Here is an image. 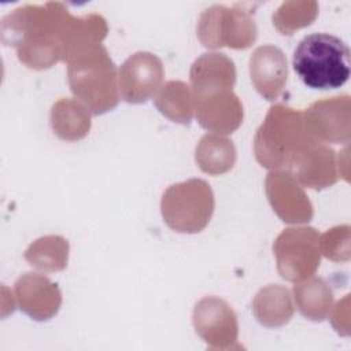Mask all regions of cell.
Returning <instances> with one entry per match:
<instances>
[{
  "label": "cell",
  "instance_id": "3957f363",
  "mask_svg": "<svg viewBox=\"0 0 351 351\" xmlns=\"http://www.w3.org/2000/svg\"><path fill=\"white\" fill-rule=\"evenodd\" d=\"M115 66L99 44L70 58L69 81L74 95L85 101L93 114H103L118 103Z\"/></svg>",
  "mask_w": 351,
  "mask_h": 351
},
{
  "label": "cell",
  "instance_id": "ba28073f",
  "mask_svg": "<svg viewBox=\"0 0 351 351\" xmlns=\"http://www.w3.org/2000/svg\"><path fill=\"white\" fill-rule=\"evenodd\" d=\"M306 123L319 141H350V97L347 95L314 103L304 114Z\"/></svg>",
  "mask_w": 351,
  "mask_h": 351
},
{
  "label": "cell",
  "instance_id": "9a60e30c",
  "mask_svg": "<svg viewBox=\"0 0 351 351\" xmlns=\"http://www.w3.org/2000/svg\"><path fill=\"white\" fill-rule=\"evenodd\" d=\"M191 99L188 85L180 81H170L162 88L155 101L162 114L174 122L188 123L193 112Z\"/></svg>",
  "mask_w": 351,
  "mask_h": 351
},
{
  "label": "cell",
  "instance_id": "d6986e66",
  "mask_svg": "<svg viewBox=\"0 0 351 351\" xmlns=\"http://www.w3.org/2000/svg\"><path fill=\"white\" fill-rule=\"evenodd\" d=\"M322 254L332 261L350 259V226L341 225L328 230L319 240Z\"/></svg>",
  "mask_w": 351,
  "mask_h": 351
},
{
  "label": "cell",
  "instance_id": "7a4b0ae2",
  "mask_svg": "<svg viewBox=\"0 0 351 351\" xmlns=\"http://www.w3.org/2000/svg\"><path fill=\"white\" fill-rule=\"evenodd\" d=\"M321 141L310 132L304 115L292 108L271 107L255 138L256 158L265 167L291 165Z\"/></svg>",
  "mask_w": 351,
  "mask_h": 351
},
{
  "label": "cell",
  "instance_id": "7c38bea8",
  "mask_svg": "<svg viewBox=\"0 0 351 351\" xmlns=\"http://www.w3.org/2000/svg\"><path fill=\"white\" fill-rule=\"evenodd\" d=\"M291 166L299 181L310 188H328L337 180L335 151L328 147H311L299 155Z\"/></svg>",
  "mask_w": 351,
  "mask_h": 351
},
{
  "label": "cell",
  "instance_id": "30bf717a",
  "mask_svg": "<svg viewBox=\"0 0 351 351\" xmlns=\"http://www.w3.org/2000/svg\"><path fill=\"white\" fill-rule=\"evenodd\" d=\"M197 118L203 128L218 133H232L241 122L243 108L229 90L196 96Z\"/></svg>",
  "mask_w": 351,
  "mask_h": 351
},
{
  "label": "cell",
  "instance_id": "52a82bcc",
  "mask_svg": "<svg viewBox=\"0 0 351 351\" xmlns=\"http://www.w3.org/2000/svg\"><path fill=\"white\" fill-rule=\"evenodd\" d=\"M162 78L163 67L159 58L149 52H137L121 66V95L128 103H143L156 92Z\"/></svg>",
  "mask_w": 351,
  "mask_h": 351
},
{
  "label": "cell",
  "instance_id": "5b68a950",
  "mask_svg": "<svg viewBox=\"0 0 351 351\" xmlns=\"http://www.w3.org/2000/svg\"><path fill=\"white\" fill-rule=\"evenodd\" d=\"M199 37L203 45L217 48L228 45L232 48H247L256 38L254 21L244 12L223 5H213L200 15Z\"/></svg>",
  "mask_w": 351,
  "mask_h": 351
},
{
  "label": "cell",
  "instance_id": "2e32d148",
  "mask_svg": "<svg viewBox=\"0 0 351 351\" xmlns=\"http://www.w3.org/2000/svg\"><path fill=\"white\" fill-rule=\"evenodd\" d=\"M51 117L67 118L69 121L53 128L55 133L64 140L82 138L90 126V117L85 107L75 100L63 99L52 107Z\"/></svg>",
  "mask_w": 351,
  "mask_h": 351
},
{
  "label": "cell",
  "instance_id": "4fadbf2b",
  "mask_svg": "<svg viewBox=\"0 0 351 351\" xmlns=\"http://www.w3.org/2000/svg\"><path fill=\"white\" fill-rule=\"evenodd\" d=\"M298 308L310 319L322 321L328 317L333 293L322 278H313L307 282L295 285L293 288Z\"/></svg>",
  "mask_w": 351,
  "mask_h": 351
},
{
  "label": "cell",
  "instance_id": "8fae6325",
  "mask_svg": "<svg viewBox=\"0 0 351 351\" xmlns=\"http://www.w3.org/2000/svg\"><path fill=\"white\" fill-rule=\"evenodd\" d=\"M191 80L196 96L229 90L236 81L234 64L223 53H204L193 63Z\"/></svg>",
  "mask_w": 351,
  "mask_h": 351
},
{
  "label": "cell",
  "instance_id": "9c48e42d",
  "mask_svg": "<svg viewBox=\"0 0 351 351\" xmlns=\"http://www.w3.org/2000/svg\"><path fill=\"white\" fill-rule=\"evenodd\" d=\"M250 71L258 92L267 100H274L287 82V59L277 47L263 45L251 56Z\"/></svg>",
  "mask_w": 351,
  "mask_h": 351
},
{
  "label": "cell",
  "instance_id": "277c9868",
  "mask_svg": "<svg viewBox=\"0 0 351 351\" xmlns=\"http://www.w3.org/2000/svg\"><path fill=\"white\" fill-rule=\"evenodd\" d=\"M213 208V192L202 180L173 185L162 199L163 218L177 232H200L210 221Z\"/></svg>",
  "mask_w": 351,
  "mask_h": 351
},
{
  "label": "cell",
  "instance_id": "6da1fadb",
  "mask_svg": "<svg viewBox=\"0 0 351 351\" xmlns=\"http://www.w3.org/2000/svg\"><path fill=\"white\" fill-rule=\"evenodd\" d=\"M350 48L329 33L304 36L293 51L292 66L302 82L319 90L343 86L350 77Z\"/></svg>",
  "mask_w": 351,
  "mask_h": 351
},
{
  "label": "cell",
  "instance_id": "5bb4252c",
  "mask_svg": "<svg viewBox=\"0 0 351 351\" xmlns=\"http://www.w3.org/2000/svg\"><path fill=\"white\" fill-rule=\"evenodd\" d=\"M234 158L232 141L222 137L207 134L196 148V162L206 173L221 174L228 171L232 169Z\"/></svg>",
  "mask_w": 351,
  "mask_h": 351
},
{
  "label": "cell",
  "instance_id": "ac0fdd59",
  "mask_svg": "<svg viewBox=\"0 0 351 351\" xmlns=\"http://www.w3.org/2000/svg\"><path fill=\"white\" fill-rule=\"evenodd\" d=\"M299 3H282L273 15V21L282 34H292L295 29L308 26L318 12L317 3H303L302 10H298Z\"/></svg>",
  "mask_w": 351,
  "mask_h": 351
},
{
  "label": "cell",
  "instance_id": "e0dca14e",
  "mask_svg": "<svg viewBox=\"0 0 351 351\" xmlns=\"http://www.w3.org/2000/svg\"><path fill=\"white\" fill-rule=\"evenodd\" d=\"M281 304H291V298H289V292L282 288L278 287L277 292H276V298H274V304L270 300V296L265 289H262L255 299V314L259 319V322L273 326V325H281L284 322H288V319L292 315V310L289 308H282V307H276V306H281Z\"/></svg>",
  "mask_w": 351,
  "mask_h": 351
},
{
  "label": "cell",
  "instance_id": "8992f818",
  "mask_svg": "<svg viewBox=\"0 0 351 351\" xmlns=\"http://www.w3.org/2000/svg\"><path fill=\"white\" fill-rule=\"evenodd\" d=\"M274 252L281 277L302 280L319 266V236L313 228L287 229L277 237Z\"/></svg>",
  "mask_w": 351,
  "mask_h": 351
}]
</instances>
